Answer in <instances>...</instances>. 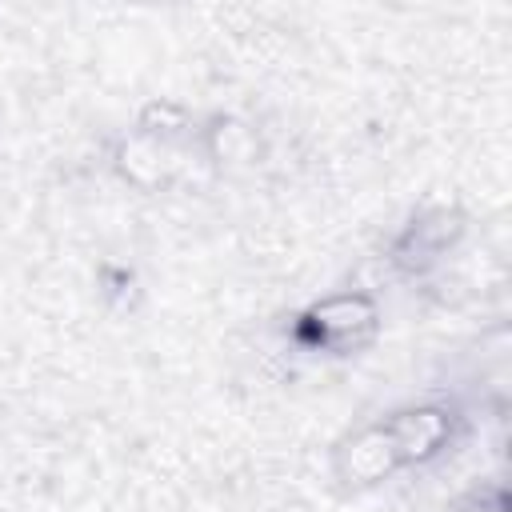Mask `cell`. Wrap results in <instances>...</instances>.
Listing matches in <instances>:
<instances>
[{
	"label": "cell",
	"mask_w": 512,
	"mask_h": 512,
	"mask_svg": "<svg viewBox=\"0 0 512 512\" xmlns=\"http://www.w3.org/2000/svg\"><path fill=\"white\" fill-rule=\"evenodd\" d=\"M180 152H184L180 144H168V140H160V136H152V132H144V128H132V132L116 144L112 160H116V172H120L132 188H140V192H160V188H168V184L176 180Z\"/></svg>",
	"instance_id": "obj_5"
},
{
	"label": "cell",
	"mask_w": 512,
	"mask_h": 512,
	"mask_svg": "<svg viewBox=\"0 0 512 512\" xmlns=\"http://www.w3.org/2000/svg\"><path fill=\"white\" fill-rule=\"evenodd\" d=\"M456 512H508V492H504L500 484L476 488V492H468V496L456 504Z\"/></svg>",
	"instance_id": "obj_6"
},
{
	"label": "cell",
	"mask_w": 512,
	"mask_h": 512,
	"mask_svg": "<svg viewBox=\"0 0 512 512\" xmlns=\"http://www.w3.org/2000/svg\"><path fill=\"white\" fill-rule=\"evenodd\" d=\"M468 232V216L456 204H428L420 208L388 244V264L400 276H428L436 272L464 240Z\"/></svg>",
	"instance_id": "obj_3"
},
{
	"label": "cell",
	"mask_w": 512,
	"mask_h": 512,
	"mask_svg": "<svg viewBox=\"0 0 512 512\" xmlns=\"http://www.w3.org/2000/svg\"><path fill=\"white\" fill-rule=\"evenodd\" d=\"M380 336V304L372 292L336 288L292 320V340L320 356H360Z\"/></svg>",
	"instance_id": "obj_1"
},
{
	"label": "cell",
	"mask_w": 512,
	"mask_h": 512,
	"mask_svg": "<svg viewBox=\"0 0 512 512\" xmlns=\"http://www.w3.org/2000/svg\"><path fill=\"white\" fill-rule=\"evenodd\" d=\"M380 428H384V436L396 452V464L404 472V468L436 464L444 452H452V444L460 440L464 416L448 400H412V404H400L388 416H380Z\"/></svg>",
	"instance_id": "obj_2"
},
{
	"label": "cell",
	"mask_w": 512,
	"mask_h": 512,
	"mask_svg": "<svg viewBox=\"0 0 512 512\" xmlns=\"http://www.w3.org/2000/svg\"><path fill=\"white\" fill-rule=\"evenodd\" d=\"M332 472L348 488H376V484H384V480H392L400 472L396 452H392L380 420L360 424V428H352L348 436L336 440V448H332Z\"/></svg>",
	"instance_id": "obj_4"
}]
</instances>
